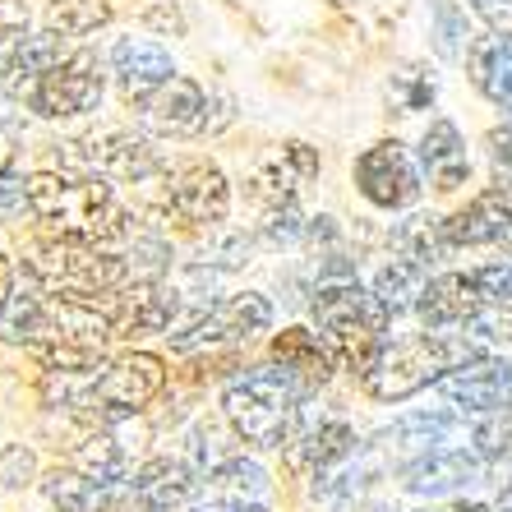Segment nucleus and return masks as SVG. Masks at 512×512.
<instances>
[{
  "label": "nucleus",
  "instance_id": "obj_1",
  "mask_svg": "<svg viewBox=\"0 0 512 512\" xmlns=\"http://www.w3.org/2000/svg\"><path fill=\"white\" fill-rule=\"evenodd\" d=\"M28 203H33V222L60 240H130V213L116 208L107 176H88V171H37L28 176Z\"/></svg>",
  "mask_w": 512,
  "mask_h": 512
},
{
  "label": "nucleus",
  "instance_id": "obj_2",
  "mask_svg": "<svg viewBox=\"0 0 512 512\" xmlns=\"http://www.w3.org/2000/svg\"><path fill=\"white\" fill-rule=\"evenodd\" d=\"M310 319H314V333L328 342L337 365L365 379L379 365L383 346H388V319H393V310L374 291H365L356 277H346V282L314 286Z\"/></svg>",
  "mask_w": 512,
  "mask_h": 512
},
{
  "label": "nucleus",
  "instance_id": "obj_3",
  "mask_svg": "<svg viewBox=\"0 0 512 512\" xmlns=\"http://www.w3.org/2000/svg\"><path fill=\"white\" fill-rule=\"evenodd\" d=\"M300 397H305V383L296 374H286L282 365H259L227 383L222 416L236 429V439L254 448H282L296 429Z\"/></svg>",
  "mask_w": 512,
  "mask_h": 512
},
{
  "label": "nucleus",
  "instance_id": "obj_4",
  "mask_svg": "<svg viewBox=\"0 0 512 512\" xmlns=\"http://www.w3.org/2000/svg\"><path fill=\"white\" fill-rule=\"evenodd\" d=\"M28 277L42 286L47 296H70V300H102L134 277L130 259L93 240H37L28 254Z\"/></svg>",
  "mask_w": 512,
  "mask_h": 512
},
{
  "label": "nucleus",
  "instance_id": "obj_5",
  "mask_svg": "<svg viewBox=\"0 0 512 512\" xmlns=\"http://www.w3.org/2000/svg\"><path fill=\"white\" fill-rule=\"evenodd\" d=\"M56 162L60 171H88V176L130 180V185L167 176L171 167V162H162V153L153 143L134 130H102V134H88V139L56 143Z\"/></svg>",
  "mask_w": 512,
  "mask_h": 512
},
{
  "label": "nucleus",
  "instance_id": "obj_6",
  "mask_svg": "<svg viewBox=\"0 0 512 512\" xmlns=\"http://www.w3.org/2000/svg\"><path fill=\"white\" fill-rule=\"evenodd\" d=\"M443 370H453V346L443 333H425V337H406V342H388L383 346L379 365L365 374V388L379 402H402V397L420 393L429 383H439Z\"/></svg>",
  "mask_w": 512,
  "mask_h": 512
},
{
  "label": "nucleus",
  "instance_id": "obj_7",
  "mask_svg": "<svg viewBox=\"0 0 512 512\" xmlns=\"http://www.w3.org/2000/svg\"><path fill=\"white\" fill-rule=\"evenodd\" d=\"M107 97V70H102V56L93 51H70L56 70H47L28 88V107L42 120H70V116H88V111L102 107Z\"/></svg>",
  "mask_w": 512,
  "mask_h": 512
},
{
  "label": "nucleus",
  "instance_id": "obj_8",
  "mask_svg": "<svg viewBox=\"0 0 512 512\" xmlns=\"http://www.w3.org/2000/svg\"><path fill=\"white\" fill-rule=\"evenodd\" d=\"M356 190L365 203L383 208V213H402L420 199L425 180H420V157L406 153V143L383 139L356 157Z\"/></svg>",
  "mask_w": 512,
  "mask_h": 512
},
{
  "label": "nucleus",
  "instance_id": "obj_9",
  "mask_svg": "<svg viewBox=\"0 0 512 512\" xmlns=\"http://www.w3.org/2000/svg\"><path fill=\"white\" fill-rule=\"evenodd\" d=\"M268 323H273V300L263 296V291H236V296L213 300L203 314H194V319L171 337V346H176V351H203V346L250 342Z\"/></svg>",
  "mask_w": 512,
  "mask_h": 512
},
{
  "label": "nucleus",
  "instance_id": "obj_10",
  "mask_svg": "<svg viewBox=\"0 0 512 512\" xmlns=\"http://www.w3.org/2000/svg\"><path fill=\"white\" fill-rule=\"evenodd\" d=\"M162 190H167L171 213L190 227H217L227 222L231 213V180L217 162H203V157H190V162H171L167 176H162Z\"/></svg>",
  "mask_w": 512,
  "mask_h": 512
},
{
  "label": "nucleus",
  "instance_id": "obj_11",
  "mask_svg": "<svg viewBox=\"0 0 512 512\" xmlns=\"http://www.w3.org/2000/svg\"><path fill=\"white\" fill-rule=\"evenodd\" d=\"M162 388H167V370H162V360L148 356V351H134V356L107 365V374H97L84 406H102V416L107 420H120V416L143 411V406L153 402Z\"/></svg>",
  "mask_w": 512,
  "mask_h": 512
},
{
  "label": "nucleus",
  "instance_id": "obj_12",
  "mask_svg": "<svg viewBox=\"0 0 512 512\" xmlns=\"http://www.w3.org/2000/svg\"><path fill=\"white\" fill-rule=\"evenodd\" d=\"M180 291L167 282H157V277H134L125 282L120 291H111L102 300V310H107L111 328L116 337H153V333H167L171 319L180 314Z\"/></svg>",
  "mask_w": 512,
  "mask_h": 512
},
{
  "label": "nucleus",
  "instance_id": "obj_13",
  "mask_svg": "<svg viewBox=\"0 0 512 512\" xmlns=\"http://www.w3.org/2000/svg\"><path fill=\"white\" fill-rule=\"evenodd\" d=\"M134 111H139L143 130L167 134V139H190V134H203V120H208V88L190 74H176L153 93L134 97Z\"/></svg>",
  "mask_w": 512,
  "mask_h": 512
},
{
  "label": "nucleus",
  "instance_id": "obj_14",
  "mask_svg": "<svg viewBox=\"0 0 512 512\" xmlns=\"http://www.w3.org/2000/svg\"><path fill=\"white\" fill-rule=\"evenodd\" d=\"M351 453H356V429L346 425L342 416H319V425H314V420L305 416V406H300L296 429H291V439H286V462H291V471H300V476H323V471H333V466L346 462Z\"/></svg>",
  "mask_w": 512,
  "mask_h": 512
},
{
  "label": "nucleus",
  "instance_id": "obj_15",
  "mask_svg": "<svg viewBox=\"0 0 512 512\" xmlns=\"http://www.w3.org/2000/svg\"><path fill=\"white\" fill-rule=\"evenodd\" d=\"M439 393L448 397L462 411H480V416H494V411H512V365L508 360H471V365H457L453 374L439 379Z\"/></svg>",
  "mask_w": 512,
  "mask_h": 512
},
{
  "label": "nucleus",
  "instance_id": "obj_16",
  "mask_svg": "<svg viewBox=\"0 0 512 512\" xmlns=\"http://www.w3.org/2000/svg\"><path fill=\"white\" fill-rule=\"evenodd\" d=\"M485 471V457L466 453V448H434V453H420L416 462H406L402 485L411 494H425V499H448V494H462L471 489Z\"/></svg>",
  "mask_w": 512,
  "mask_h": 512
},
{
  "label": "nucleus",
  "instance_id": "obj_17",
  "mask_svg": "<svg viewBox=\"0 0 512 512\" xmlns=\"http://www.w3.org/2000/svg\"><path fill=\"white\" fill-rule=\"evenodd\" d=\"M443 231L453 240V250H476V245H499L512 259V199L503 190H489L480 199H471L462 213L443 217Z\"/></svg>",
  "mask_w": 512,
  "mask_h": 512
},
{
  "label": "nucleus",
  "instance_id": "obj_18",
  "mask_svg": "<svg viewBox=\"0 0 512 512\" xmlns=\"http://www.w3.org/2000/svg\"><path fill=\"white\" fill-rule=\"evenodd\" d=\"M485 300H480L476 273H443L429 277L425 296H420L416 314L429 333H453V328H466L471 319H480Z\"/></svg>",
  "mask_w": 512,
  "mask_h": 512
},
{
  "label": "nucleus",
  "instance_id": "obj_19",
  "mask_svg": "<svg viewBox=\"0 0 512 512\" xmlns=\"http://www.w3.org/2000/svg\"><path fill=\"white\" fill-rule=\"evenodd\" d=\"M107 60H111L116 84L125 88L130 97L153 93V88H162L167 79H176L180 74L176 60H171V51L162 47V42H153V37H120Z\"/></svg>",
  "mask_w": 512,
  "mask_h": 512
},
{
  "label": "nucleus",
  "instance_id": "obj_20",
  "mask_svg": "<svg viewBox=\"0 0 512 512\" xmlns=\"http://www.w3.org/2000/svg\"><path fill=\"white\" fill-rule=\"evenodd\" d=\"M420 167L434 180V190H462L471 176V157H466V139L453 120H429L425 139H420Z\"/></svg>",
  "mask_w": 512,
  "mask_h": 512
},
{
  "label": "nucleus",
  "instance_id": "obj_21",
  "mask_svg": "<svg viewBox=\"0 0 512 512\" xmlns=\"http://www.w3.org/2000/svg\"><path fill=\"white\" fill-rule=\"evenodd\" d=\"M466 74L494 107L512 111V33L476 37L466 51Z\"/></svg>",
  "mask_w": 512,
  "mask_h": 512
},
{
  "label": "nucleus",
  "instance_id": "obj_22",
  "mask_svg": "<svg viewBox=\"0 0 512 512\" xmlns=\"http://www.w3.org/2000/svg\"><path fill=\"white\" fill-rule=\"evenodd\" d=\"M134 489V503L148 512H171L194 494V471L180 457H153V462H143L130 480Z\"/></svg>",
  "mask_w": 512,
  "mask_h": 512
},
{
  "label": "nucleus",
  "instance_id": "obj_23",
  "mask_svg": "<svg viewBox=\"0 0 512 512\" xmlns=\"http://www.w3.org/2000/svg\"><path fill=\"white\" fill-rule=\"evenodd\" d=\"M273 360L286 374H296V379L305 383V393H310V388H323V383L333 379V365H337L328 342H323L319 333H310V328H286V333H277Z\"/></svg>",
  "mask_w": 512,
  "mask_h": 512
},
{
  "label": "nucleus",
  "instance_id": "obj_24",
  "mask_svg": "<svg viewBox=\"0 0 512 512\" xmlns=\"http://www.w3.org/2000/svg\"><path fill=\"white\" fill-rule=\"evenodd\" d=\"M42 494L56 512H111V485L74 471V466H56L42 476Z\"/></svg>",
  "mask_w": 512,
  "mask_h": 512
},
{
  "label": "nucleus",
  "instance_id": "obj_25",
  "mask_svg": "<svg viewBox=\"0 0 512 512\" xmlns=\"http://www.w3.org/2000/svg\"><path fill=\"white\" fill-rule=\"evenodd\" d=\"M462 434V416L457 411H416L402 416L397 425L379 429L383 448H416V453H434V443H448Z\"/></svg>",
  "mask_w": 512,
  "mask_h": 512
},
{
  "label": "nucleus",
  "instance_id": "obj_26",
  "mask_svg": "<svg viewBox=\"0 0 512 512\" xmlns=\"http://www.w3.org/2000/svg\"><path fill=\"white\" fill-rule=\"evenodd\" d=\"M74 471H84V476L102 480V485L125 480V471H130V443H125V434L107 420V429L88 434V439L74 448Z\"/></svg>",
  "mask_w": 512,
  "mask_h": 512
},
{
  "label": "nucleus",
  "instance_id": "obj_27",
  "mask_svg": "<svg viewBox=\"0 0 512 512\" xmlns=\"http://www.w3.org/2000/svg\"><path fill=\"white\" fill-rule=\"evenodd\" d=\"M111 19H116L111 0H47V10H42V28L65 42H84V37L102 33Z\"/></svg>",
  "mask_w": 512,
  "mask_h": 512
},
{
  "label": "nucleus",
  "instance_id": "obj_28",
  "mask_svg": "<svg viewBox=\"0 0 512 512\" xmlns=\"http://www.w3.org/2000/svg\"><path fill=\"white\" fill-rule=\"evenodd\" d=\"M208 489L222 494V499H250V503H268V489H273V476L263 471L254 457L231 453L227 462H217L208 471Z\"/></svg>",
  "mask_w": 512,
  "mask_h": 512
},
{
  "label": "nucleus",
  "instance_id": "obj_29",
  "mask_svg": "<svg viewBox=\"0 0 512 512\" xmlns=\"http://www.w3.org/2000/svg\"><path fill=\"white\" fill-rule=\"evenodd\" d=\"M47 333V291H14L0 310V342L14 346H33Z\"/></svg>",
  "mask_w": 512,
  "mask_h": 512
},
{
  "label": "nucleus",
  "instance_id": "obj_30",
  "mask_svg": "<svg viewBox=\"0 0 512 512\" xmlns=\"http://www.w3.org/2000/svg\"><path fill=\"white\" fill-rule=\"evenodd\" d=\"M425 263H416V259H393V263H383L379 268V277H374V296L388 305L393 314H402V310H416L420 305V296H425Z\"/></svg>",
  "mask_w": 512,
  "mask_h": 512
},
{
  "label": "nucleus",
  "instance_id": "obj_31",
  "mask_svg": "<svg viewBox=\"0 0 512 512\" xmlns=\"http://www.w3.org/2000/svg\"><path fill=\"white\" fill-rule=\"evenodd\" d=\"M397 250L429 268V263H439L443 254L453 250V240H448L439 217H406L402 227H397Z\"/></svg>",
  "mask_w": 512,
  "mask_h": 512
},
{
  "label": "nucleus",
  "instance_id": "obj_32",
  "mask_svg": "<svg viewBox=\"0 0 512 512\" xmlns=\"http://www.w3.org/2000/svg\"><path fill=\"white\" fill-rule=\"evenodd\" d=\"M429 37H434V51L443 60H466L471 51V24H466V10H457L453 0H434V19H429Z\"/></svg>",
  "mask_w": 512,
  "mask_h": 512
},
{
  "label": "nucleus",
  "instance_id": "obj_33",
  "mask_svg": "<svg viewBox=\"0 0 512 512\" xmlns=\"http://www.w3.org/2000/svg\"><path fill=\"white\" fill-rule=\"evenodd\" d=\"M250 254H254V240L245 236V231H222V236H217L194 263L208 268V273H231V268H245Z\"/></svg>",
  "mask_w": 512,
  "mask_h": 512
},
{
  "label": "nucleus",
  "instance_id": "obj_34",
  "mask_svg": "<svg viewBox=\"0 0 512 512\" xmlns=\"http://www.w3.org/2000/svg\"><path fill=\"white\" fill-rule=\"evenodd\" d=\"M476 286H480V300H485V310L512 314V259L476 268Z\"/></svg>",
  "mask_w": 512,
  "mask_h": 512
},
{
  "label": "nucleus",
  "instance_id": "obj_35",
  "mask_svg": "<svg viewBox=\"0 0 512 512\" xmlns=\"http://www.w3.org/2000/svg\"><path fill=\"white\" fill-rule=\"evenodd\" d=\"M476 453L485 462H499V457H512V411H494L476 425Z\"/></svg>",
  "mask_w": 512,
  "mask_h": 512
},
{
  "label": "nucleus",
  "instance_id": "obj_36",
  "mask_svg": "<svg viewBox=\"0 0 512 512\" xmlns=\"http://www.w3.org/2000/svg\"><path fill=\"white\" fill-rule=\"evenodd\" d=\"M28 33H33V14H28L24 0H0V70Z\"/></svg>",
  "mask_w": 512,
  "mask_h": 512
},
{
  "label": "nucleus",
  "instance_id": "obj_37",
  "mask_svg": "<svg viewBox=\"0 0 512 512\" xmlns=\"http://www.w3.org/2000/svg\"><path fill=\"white\" fill-rule=\"evenodd\" d=\"M33 480H37V453L28 443H5V448H0V485L28 489Z\"/></svg>",
  "mask_w": 512,
  "mask_h": 512
},
{
  "label": "nucleus",
  "instance_id": "obj_38",
  "mask_svg": "<svg viewBox=\"0 0 512 512\" xmlns=\"http://www.w3.org/2000/svg\"><path fill=\"white\" fill-rule=\"evenodd\" d=\"M305 217H300V203H282V208H268V217H263V240L268 245H296L300 236H305Z\"/></svg>",
  "mask_w": 512,
  "mask_h": 512
},
{
  "label": "nucleus",
  "instance_id": "obj_39",
  "mask_svg": "<svg viewBox=\"0 0 512 512\" xmlns=\"http://www.w3.org/2000/svg\"><path fill=\"white\" fill-rule=\"evenodd\" d=\"M33 217V203H28V180H19L14 171L0 176V227H14V222H24Z\"/></svg>",
  "mask_w": 512,
  "mask_h": 512
},
{
  "label": "nucleus",
  "instance_id": "obj_40",
  "mask_svg": "<svg viewBox=\"0 0 512 512\" xmlns=\"http://www.w3.org/2000/svg\"><path fill=\"white\" fill-rule=\"evenodd\" d=\"M282 157L291 162V171H296L300 180H310V176H319V153H314L310 143H300V139H291V143H282Z\"/></svg>",
  "mask_w": 512,
  "mask_h": 512
},
{
  "label": "nucleus",
  "instance_id": "obj_41",
  "mask_svg": "<svg viewBox=\"0 0 512 512\" xmlns=\"http://www.w3.org/2000/svg\"><path fill=\"white\" fill-rule=\"evenodd\" d=\"M471 10L489 24V33H512V0H471Z\"/></svg>",
  "mask_w": 512,
  "mask_h": 512
},
{
  "label": "nucleus",
  "instance_id": "obj_42",
  "mask_svg": "<svg viewBox=\"0 0 512 512\" xmlns=\"http://www.w3.org/2000/svg\"><path fill=\"white\" fill-rule=\"evenodd\" d=\"M236 120V102L231 93H208V120H203V134H222Z\"/></svg>",
  "mask_w": 512,
  "mask_h": 512
},
{
  "label": "nucleus",
  "instance_id": "obj_43",
  "mask_svg": "<svg viewBox=\"0 0 512 512\" xmlns=\"http://www.w3.org/2000/svg\"><path fill=\"white\" fill-rule=\"evenodd\" d=\"M305 236L319 245V250H337L342 245V227H337L328 213H319V217H310V227H305Z\"/></svg>",
  "mask_w": 512,
  "mask_h": 512
},
{
  "label": "nucleus",
  "instance_id": "obj_44",
  "mask_svg": "<svg viewBox=\"0 0 512 512\" xmlns=\"http://www.w3.org/2000/svg\"><path fill=\"white\" fill-rule=\"evenodd\" d=\"M143 24H148V28H167V33H185V14H180L171 0H162V5H153V10L143 14Z\"/></svg>",
  "mask_w": 512,
  "mask_h": 512
},
{
  "label": "nucleus",
  "instance_id": "obj_45",
  "mask_svg": "<svg viewBox=\"0 0 512 512\" xmlns=\"http://www.w3.org/2000/svg\"><path fill=\"white\" fill-rule=\"evenodd\" d=\"M190 512H268V503H250V499H222V494H213V499L194 503Z\"/></svg>",
  "mask_w": 512,
  "mask_h": 512
},
{
  "label": "nucleus",
  "instance_id": "obj_46",
  "mask_svg": "<svg viewBox=\"0 0 512 512\" xmlns=\"http://www.w3.org/2000/svg\"><path fill=\"white\" fill-rule=\"evenodd\" d=\"M489 153H494V162H499L503 171H512V125L489 130Z\"/></svg>",
  "mask_w": 512,
  "mask_h": 512
},
{
  "label": "nucleus",
  "instance_id": "obj_47",
  "mask_svg": "<svg viewBox=\"0 0 512 512\" xmlns=\"http://www.w3.org/2000/svg\"><path fill=\"white\" fill-rule=\"evenodd\" d=\"M14 296V263L0 254V310H5V300Z\"/></svg>",
  "mask_w": 512,
  "mask_h": 512
},
{
  "label": "nucleus",
  "instance_id": "obj_48",
  "mask_svg": "<svg viewBox=\"0 0 512 512\" xmlns=\"http://www.w3.org/2000/svg\"><path fill=\"white\" fill-rule=\"evenodd\" d=\"M5 171H14V148H10V134L0 130V176Z\"/></svg>",
  "mask_w": 512,
  "mask_h": 512
},
{
  "label": "nucleus",
  "instance_id": "obj_49",
  "mask_svg": "<svg viewBox=\"0 0 512 512\" xmlns=\"http://www.w3.org/2000/svg\"><path fill=\"white\" fill-rule=\"evenodd\" d=\"M499 508H503V512H512V480H508V485H503V494H499Z\"/></svg>",
  "mask_w": 512,
  "mask_h": 512
},
{
  "label": "nucleus",
  "instance_id": "obj_50",
  "mask_svg": "<svg viewBox=\"0 0 512 512\" xmlns=\"http://www.w3.org/2000/svg\"><path fill=\"white\" fill-rule=\"evenodd\" d=\"M120 512H148V508H139V503H134V508H120Z\"/></svg>",
  "mask_w": 512,
  "mask_h": 512
}]
</instances>
